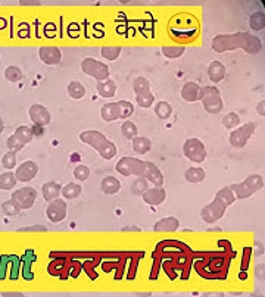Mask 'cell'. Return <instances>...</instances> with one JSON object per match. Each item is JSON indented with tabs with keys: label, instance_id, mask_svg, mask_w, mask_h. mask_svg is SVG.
<instances>
[{
	"label": "cell",
	"instance_id": "d6a6232c",
	"mask_svg": "<svg viewBox=\"0 0 265 297\" xmlns=\"http://www.w3.org/2000/svg\"><path fill=\"white\" fill-rule=\"evenodd\" d=\"M249 25H251V28L255 30V31H261V30H264L265 27L264 12H255V13H252L251 18H249Z\"/></svg>",
	"mask_w": 265,
	"mask_h": 297
},
{
	"label": "cell",
	"instance_id": "ab89813d",
	"mask_svg": "<svg viewBox=\"0 0 265 297\" xmlns=\"http://www.w3.org/2000/svg\"><path fill=\"white\" fill-rule=\"evenodd\" d=\"M147 183H149L147 180H144V178H138V177H137V180L132 183V194H135V196H141V194L149 188V184H147Z\"/></svg>",
	"mask_w": 265,
	"mask_h": 297
},
{
	"label": "cell",
	"instance_id": "7a4b0ae2",
	"mask_svg": "<svg viewBox=\"0 0 265 297\" xmlns=\"http://www.w3.org/2000/svg\"><path fill=\"white\" fill-rule=\"evenodd\" d=\"M115 169L123 177L135 175L138 178L147 180L149 183L155 184L156 187H162L164 186V175H162L161 169L153 162L141 160V159L132 157V156H124V157H121L118 160Z\"/></svg>",
	"mask_w": 265,
	"mask_h": 297
},
{
	"label": "cell",
	"instance_id": "836d02e7",
	"mask_svg": "<svg viewBox=\"0 0 265 297\" xmlns=\"http://www.w3.org/2000/svg\"><path fill=\"white\" fill-rule=\"evenodd\" d=\"M120 53H121V47L120 46H105V47L100 49V55L108 61H117Z\"/></svg>",
	"mask_w": 265,
	"mask_h": 297
},
{
	"label": "cell",
	"instance_id": "ac0fdd59",
	"mask_svg": "<svg viewBox=\"0 0 265 297\" xmlns=\"http://www.w3.org/2000/svg\"><path fill=\"white\" fill-rule=\"evenodd\" d=\"M181 97L186 102H198L200 100V87L193 81L186 82L181 88Z\"/></svg>",
	"mask_w": 265,
	"mask_h": 297
},
{
	"label": "cell",
	"instance_id": "816d5d0a",
	"mask_svg": "<svg viewBox=\"0 0 265 297\" xmlns=\"http://www.w3.org/2000/svg\"><path fill=\"white\" fill-rule=\"evenodd\" d=\"M3 131H4V124H3V121L0 119V134H1Z\"/></svg>",
	"mask_w": 265,
	"mask_h": 297
},
{
	"label": "cell",
	"instance_id": "52a82bcc",
	"mask_svg": "<svg viewBox=\"0 0 265 297\" xmlns=\"http://www.w3.org/2000/svg\"><path fill=\"white\" fill-rule=\"evenodd\" d=\"M81 70H83L84 74L96 78L97 81H105V79H108V78H109V74H111L108 65H105L103 62L96 61V59H93V58H86V59L81 62Z\"/></svg>",
	"mask_w": 265,
	"mask_h": 297
},
{
	"label": "cell",
	"instance_id": "681fc988",
	"mask_svg": "<svg viewBox=\"0 0 265 297\" xmlns=\"http://www.w3.org/2000/svg\"><path fill=\"white\" fill-rule=\"evenodd\" d=\"M21 6H40V1H19Z\"/></svg>",
	"mask_w": 265,
	"mask_h": 297
},
{
	"label": "cell",
	"instance_id": "603a6c76",
	"mask_svg": "<svg viewBox=\"0 0 265 297\" xmlns=\"http://www.w3.org/2000/svg\"><path fill=\"white\" fill-rule=\"evenodd\" d=\"M37 260V256L34 255V252L28 250L24 256H22V275L25 280H33V272H31V265Z\"/></svg>",
	"mask_w": 265,
	"mask_h": 297
},
{
	"label": "cell",
	"instance_id": "44dd1931",
	"mask_svg": "<svg viewBox=\"0 0 265 297\" xmlns=\"http://www.w3.org/2000/svg\"><path fill=\"white\" fill-rule=\"evenodd\" d=\"M121 181L117 180L115 177H106L102 180V184H100V188L105 194L108 196H112V194H117L120 190H121Z\"/></svg>",
	"mask_w": 265,
	"mask_h": 297
},
{
	"label": "cell",
	"instance_id": "2e32d148",
	"mask_svg": "<svg viewBox=\"0 0 265 297\" xmlns=\"http://www.w3.org/2000/svg\"><path fill=\"white\" fill-rule=\"evenodd\" d=\"M100 116L106 122H112V121L121 119V106H120V103L114 102V103L103 105L102 109H100Z\"/></svg>",
	"mask_w": 265,
	"mask_h": 297
},
{
	"label": "cell",
	"instance_id": "f907efd6",
	"mask_svg": "<svg viewBox=\"0 0 265 297\" xmlns=\"http://www.w3.org/2000/svg\"><path fill=\"white\" fill-rule=\"evenodd\" d=\"M3 296H6V297H22L24 295H22V293H3Z\"/></svg>",
	"mask_w": 265,
	"mask_h": 297
},
{
	"label": "cell",
	"instance_id": "ee69618b",
	"mask_svg": "<svg viewBox=\"0 0 265 297\" xmlns=\"http://www.w3.org/2000/svg\"><path fill=\"white\" fill-rule=\"evenodd\" d=\"M118 103H120V106H121V119H127V118H130L132 113H134V106H132V102L120 100Z\"/></svg>",
	"mask_w": 265,
	"mask_h": 297
},
{
	"label": "cell",
	"instance_id": "4fadbf2b",
	"mask_svg": "<svg viewBox=\"0 0 265 297\" xmlns=\"http://www.w3.org/2000/svg\"><path fill=\"white\" fill-rule=\"evenodd\" d=\"M30 118L31 121L36 124V125H40V127H46L50 124L52 121V113L42 105H33L30 108Z\"/></svg>",
	"mask_w": 265,
	"mask_h": 297
},
{
	"label": "cell",
	"instance_id": "9a60e30c",
	"mask_svg": "<svg viewBox=\"0 0 265 297\" xmlns=\"http://www.w3.org/2000/svg\"><path fill=\"white\" fill-rule=\"evenodd\" d=\"M144 203L150 205V206H158L161 205L162 202H165L167 199V191L162 188V187H152V188H147L143 194H141Z\"/></svg>",
	"mask_w": 265,
	"mask_h": 297
},
{
	"label": "cell",
	"instance_id": "7bdbcfd3",
	"mask_svg": "<svg viewBox=\"0 0 265 297\" xmlns=\"http://www.w3.org/2000/svg\"><path fill=\"white\" fill-rule=\"evenodd\" d=\"M90 168L88 166H86V165H78V166H75V169H74V177L78 180V181H86V180H88V177H90Z\"/></svg>",
	"mask_w": 265,
	"mask_h": 297
},
{
	"label": "cell",
	"instance_id": "d6986e66",
	"mask_svg": "<svg viewBox=\"0 0 265 297\" xmlns=\"http://www.w3.org/2000/svg\"><path fill=\"white\" fill-rule=\"evenodd\" d=\"M61 190H62V187H61L58 183H55V181H47V183H44L43 187H42L43 199H44L46 202H52V200H55V199L59 197Z\"/></svg>",
	"mask_w": 265,
	"mask_h": 297
},
{
	"label": "cell",
	"instance_id": "f6af8a7d",
	"mask_svg": "<svg viewBox=\"0 0 265 297\" xmlns=\"http://www.w3.org/2000/svg\"><path fill=\"white\" fill-rule=\"evenodd\" d=\"M6 146L7 148L10 150V151H19L21 148H24V143L22 142H19L15 136H10L9 139H7V142H6Z\"/></svg>",
	"mask_w": 265,
	"mask_h": 297
},
{
	"label": "cell",
	"instance_id": "f1b7e54d",
	"mask_svg": "<svg viewBox=\"0 0 265 297\" xmlns=\"http://www.w3.org/2000/svg\"><path fill=\"white\" fill-rule=\"evenodd\" d=\"M19 142H22L24 145H28L33 139H34V133H33V130L30 128V127H25V125H22V127H18L16 130H15V134H13Z\"/></svg>",
	"mask_w": 265,
	"mask_h": 297
},
{
	"label": "cell",
	"instance_id": "ffe728a7",
	"mask_svg": "<svg viewBox=\"0 0 265 297\" xmlns=\"http://www.w3.org/2000/svg\"><path fill=\"white\" fill-rule=\"evenodd\" d=\"M208 76L212 82H220L225 76V67L220 61H212L209 68H208Z\"/></svg>",
	"mask_w": 265,
	"mask_h": 297
},
{
	"label": "cell",
	"instance_id": "cb8c5ba5",
	"mask_svg": "<svg viewBox=\"0 0 265 297\" xmlns=\"http://www.w3.org/2000/svg\"><path fill=\"white\" fill-rule=\"evenodd\" d=\"M150 148H152V143L149 139H146V137H134L132 139V150L137 154H146L150 151Z\"/></svg>",
	"mask_w": 265,
	"mask_h": 297
},
{
	"label": "cell",
	"instance_id": "5bb4252c",
	"mask_svg": "<svg viewBox=\"0 0 265 297\" xmlns=\"http://www.w3.org/2000/svg\"><path fill=\"white\" fill-rule=\"evenodd\" d=\"M39 56H40L42 62L46 64V65H56L62 59L61 50L58 47H53V46H43V47H40Z\"/></svg>",
	"mask_w": 265,
	"mask_h": 297
},
{
	"label": "cell",
	"instance_id": "60d3db41",
	"mask_svg": "<svg viewBox=\"0 0 265 297\" xmlns=\"http://www.w3.org/2000/svg\"><path fill=\"white\" fill-rule=\"evenodd\" d=\"M1 165L3 168L6 169H13L16 166V151H7L3 154V159H1Z\"/></svg>",
	"mask_w": 265,
	"mask_h": 297
},
{
	"label": "cell",
	"instance_id": "d590c367",
	"mask_svg": "<svg viewBox=\"0 0 265 297\" xmlns=\"http://www.w3.org/2000/svg\"><path fill=\"white\" fill-rule=\"evenodd\" d=\"M1 212H3L4 215L15 217V215H18V214L21 212V206H19L13 199H10V200L3 202V205H1Z\"/></svg>",
	"mask_w": 265,
	"mask_h": 297
},
{
	"label": "cell",
	"instance_id": "3957f363",
	"mask_svg": "<svg viewBox=\"0 0 265 297\" xmlns=\"http://www.w3.org/2000/svg\"><path fill=\"white\" fill-rule=\"evenodd\" d=\"M80 140L93 148H96L97 153L106 160L112 159L117 154V146L100 131H83L80 134Z\"/></svg>",
	"mask_w": 265,
	"mask_h": 297
},
{
	"label": "cell",
	"instance_id": "30bf717a",
	"mask_svg": "<svg viewBox=\"0 0 265 297\" xmlns=\"http://www.w3.org/2000/svg\"><path fill=\"white\" fill-rule=\"evenodd\" d=\"M12 199L21 206V209H30L34 206L37 199V191L33 187H22L16 191H13Z\"/></svg>",
	"mask_w": 265,
	"mask_h": 297
},
{
	"label": "cell",
	"instance_id": "f35d334b",
	"mask_svg": "<svg viewBox=\"0 0 265 297\" xmlns=\"http://www.w3.org/2000/svg\"><path fill=\"white\" fill-rule=\"evenodd\" d=\"M4 78L7 81H10V82H18V81L22 79V71L18 67H12L10 65V67H7L4 70Z\"/></svg>",
	"mask_w": 265,
	"mask_h": 297
},
{
	"label": "cell",
	"instance_id": "c3c4849f",
	"mask_svg": "<svg viewBox=\"0 0 265 297\" xmlns=\"http://www.w3.org/2000/svg\"><path fill=\"white\" fill-rule=\"evenodd\" d=\"M257 111H258V113H260L261 116H264V115H265V103H264V100H261V102L258 103V106H257Z\"/></svg>",
	"mask_w": 265,
	"mask_h": 297
},
{
	"label": "cell",
	"instance_id": "83f0119b",
	"mask_svg": "<svg viewBox=\"0 0 265 297\" xmlns=\"http://www.w3.org/2000/svg\"><path fill=\"white\" fill-rule=\"evenodd\" d=\"M205 175H206L205 171H203L202 168H198V166L189 168V169L184 172V178H186L189 183H193V184L203 181V180H205Z\"/></svg>",
	"mask_w": 265,
	"mask_h": 297
},
{
	"label": "cell",
	"instance_id": "b9f144b4",
	"mask_svg": "<svg viewBox=\"0 0 265 297\" xmlns=\"http://www.w3.org/2000/svg\"><path fill=\"white\" fill-rule=\"evenodd\" d=\"M135 102H137V105H138L140 108H143V109H147V108H150V106L153 105V102H155V97H153V94H152V91H150V93H147V94L137 96Z\"/></svg>",
	"mask_w": 265,
	"mask_h": 297
},
{
	"label": "cell",
	"instance_id": "8992f818",
	"mask_svg": "<svg viewBox=\"0 0 265 297\" xmlns=\"http://www.w3.org/2000/svg\"><path fill=\"white\" fill-rule=\"evenodd\" d=\"M255 130H257L255 122H248L242 127L234 128L230 134V145L234 148H245L248 145V142L251 140V137L254 136Z\"/></svg>",
	"mask_w": 265,
	"mask_h": 297
},
{
	"label": "cell",
	"instance_id": "8fae6325",
	"mask_svg": "<svg viewBox=\"0 0 265 297\" xmlns=\"http://www.w3.org/2000/svg\"><path fill=\"white\" fill-rule=\"evenodd\" d=\"M46 215H47V220H49L50 223H62L66 217L65 200H62V199L58 197V199L49 202V206H47V209H46Z\"/></svg>",
	"mask_w": 265,
	"mask_h": 297
},
{
	"label": "cell",
	"instance_id": "7dc6e473",
	"mask_svg": "<svg viewBox=\"0 0 265 297\" xmlns=\"http://www.w3.org/2000/svg\"><path fill=\"white\" fill-rule=\"evenodd\" d=\"M140 231L141 229L138 226H135V225H127V226L123 228V232H140Z\"/></svg>",
	"mask_w": 265,
	"mask_h": 297
},
{
	"label": "cell",
	"instance_id": "e0dca14e",
	"mask_svg": "<svg viewBox=\"0 0 265 297\" xmlns=\"http://www.w3.org/2000/svg\"><path fill=\"white\" fill-rule=\"evenodd\" d=\"M180 226V221L176 217H167L159 220L153 225V231L156 232H176Z\"/></svg>",
	"mask_w": 265,
	"mask_h": 297
},
{
	"label": "cell",
	"instance_id": "74e56055",
	"mask_svg": "<svg viewBox=\"0 0 265 297\" xmlns=\"http://www.w3.org/2000/svg\"><path fill=\"white\" fill-rule=\"evenodd\" d=\"M121 133H123V136H124L127 140H132L134 137H137V127H135L134 122L126 119L124 124H123V127H121Z\"/></svg>",
	"mask_w": 265,
	"mask_h": 297
},
{
	"label": "cell",
	"instance_id": "6da1fadb",
	"mask_svg": "<svg viewBox=\"0 0 265 297\" xmlns=\"http://www.w3.org/2000/svg\"><path fill=\"white\" fill-rule=\"evenodd\" d=\"M212 50L217 53H224L236 49H243L249 55H258L263 52V41L249 33H236V34H221L212 38Z\"/></svg>",
	"mask_w": 265,
	"mask_h": 297
},
{
	"label": "cell",
	"instance_id": "bcb514c9",
	"mask_svg": "<svg viewBox=\"0 0 265 297\" xmlns=\"http://www.w3.org/2000/svg\"><path fill=\"white\" fill-rule=\"evenodd\" d=\"M47 231L46 226L43 225H33V226H24V228H19L18 232H44Z\"/></svg>",
	"mask_w": 265,
	"mask_h": 297
},
{
	"label": "cell",
	"instance_id": "277c9868",
	"mask_svg": "<svg viewBox=\"0 0 265 297\" xmlns=\"http://www.w3.org/2000/svg\"><path fill=\"white\" fill-rule=\"evenodd\" d=\"M230 187L234 191L236 199L243 200L264 188V178H263V175L254 174V175H249L245 181H242L239 184H230Z\"/></svg>",
	"mask_w": 265,
	"mask_h": 297
},
{
	"label": "cell",
	"instance_id": "484cf974",
	"mask_svg": "<svg viewBox=\"0 0 265 297\" xmlns=\"http://www.w3.org/2000/svg\"><path fill=\"white\" fill-rule=\"evenodd\" d=\"M81 191H83V187H81L80 184L69 183V184H66L65 187H62L61 194H62L65 199H68V200H74V199H77V197L81 194Z\"/></svg>",
	"mask_w": 265,
	"mask_h": 297
},
{
	"label": "cell",
	"instance_id": "4316f807",
	"mask_svg": "<svg viewBox=\"0 0 265 297\" xmlns=\"http://www.w3.org/2000/svg\"><path fill=\"white\" fill-rule=\"evenodd\" d=\"M215 197H217V199H220L221 202H224L227 206H230V205H233V203L236 202L234 191L231 190V187H230V186H225V187H222L221 190H218V193L215 194Z\"/></svg>",
	"mask_w": 265,
	"mask_h": 297
},
{
	"label": "cell",
	"instance_id": "e575fe53",
	"mask_svg": "<svg viewBox=\"0 0 265 297\" xmlns=\"http://www.w3.org/2000/svg\"><path fill=\"white\" fill-rule=\"evenodd\" d=\"M221 124H222L225 128H230V130L237 128V127L240 125V116H239L236 112H228L227 115H224Z\"/></svg>",
	"mask_w": 265,
	"mask_h": 297
},
{
	"label": "cell",
	"instance_id": "7402d4cb",
	"mask_svg": "<svg viewBox=\"0 0 265 297\" xmlns=\"http://www.w3.org/2000/svg\"><path fill=\"white\" fill-rule=\"evenodd\" d=\"M97 93H99L102 97H105V99L114 97L115 93H117V84H115L112 79L99 81V84H97Z\"/></svg>",
	"mask_w": 265,
	"mask_h": 297
},
{
	"label": "cell",
	"instance_id": "7c38bea8",
	"mask_svg": "<svg viewBox=\"0 0 265 297\" xmlns=\"http://www.w3.org/2000/svg\"><path fill=\"white\" fill-rule=\"evenodd\" d=\"M37 174H39V165L34 160H27L21 166H18V169L15 172V177L21 183H28L33 178H36Z\"/></svg>",
	"mask_w": 265,
	"mask_h": 297
},
{
	"label": "cell",
	"instance_id": "5b68a950",
	"mask_svg": "<svg viewBox=\"0 0 265 297\" xmlns=\"http://www.w3.org/2000/svg\"><path fill=\"white\" fill-rule=\"evenodd\" d=\"M200 102L208 113H220L224 106L220 90L212 85H205L200 88Z\"/></svg>",
	"mask_w": 265,
	"mask_h": 297
},
{
	"label": "cell",
	"instance_id": "4dcf8cb0",
	"mask_svg": "<svg viewBox=\"0 0 265 297\" xmlns=\"http://www.w3.org/2000/svg\"><path fill=\"white\" fill-rule=\"evenodd\" d=\"M155 113L159 119H168L173 115V108L168 102H158L155 105Z\"/></svg>",
	"mask_w": 265,
	"mask_h": 297
},
{
	"label": "cell",
	"instance_id": "ba28073f",
	"mask_svg": "<svg viewBox=\"0 0 265 297\" xmlns=\"http://www.w3.org/2000/svg\"><path fill=\"white\" fill-rule=\"evenodd\" d=\"M227 205L224 202H221L220 199H214L211 203H208L202 211H200V217L205 223H217L218 220H221L225 212H227Z\"/></svg>",
	"mask_w": 265,
	"mask_h": 297
},
{
	"label": "cell",
	"instance_id": "f546056e",
	"mask_svg": "<svg viewBox=\"0 0 265 297\" xmlns=\"http://www.w3.org/2000/svg\"><path fill=\"white\" fill-rule=\"evenodd\" d=\"M68 94L72 99H83L86 96V87L78 81H72L68 84Z\"/></svg>",
	"mask_w": 265,
	"mask_h": 297
},
{
	"label": "cell",
	"instance_id": "8d00e7d4",
	"mask_svg": "<svg viewBox=\"0 0 265 297\" xmlns=\"http://www.w3.org/2000/svg\"><path fill=\"white\" fill-rule=\"evenodd\" d=\"M186 52V47L184 46H173V47H162V53L165 58L168 59H177L180 56H183V53Z\"/></svg>",
	"mask_w": 265,
	"mask_h": 297
},
{
	"label": "cell",
	"instance_id": "d4e9b609",
	"mask_svg": "<svg viewBox=\"0 0 265 297\" xmlns=\"http://www.w3.org/2000/svg\"><path fill=\"white\" fill-rule=\"evenodd\" d=\"M132 90H134L135 96L147 94V93H150V82L147 81V78L138 76V78H135L134 82H132Z\"/></svg>",
	"mask_w": 265,
	"mask_h": 297
},
{
	"label": "cell",
	"instance_id": "1f68e13d",
	"mask_svg": "<svg viewBox=\"0 0 265 297\" xmlns=\"http://www.w3.org/2000/svg\"><path fill=\"white\" fill-rule=\"evenodd\" d=\"M18 180L15 172H4L0 175V190H12L16 186Z\"/></svg>",
	"mask_w": 265,
	"mask_h": 297
},
{
	"label": "cell",
	"instance_id": "9c48e42d",
	"mask_svg": "<svg viewBox=\"0 0 265 297\" xmlns=\"http://www.w3.org/2000/svg\"><path fill=\"white\" fill-rule=\"evenodd\" d=\"M184 156L196 163H202L206 159V148L205 145L199 140V139H189L186 140L184 146H183Z\"/></svg>",
	"mask_w": 265,
	"mask_h": 297
}]
</instances>
